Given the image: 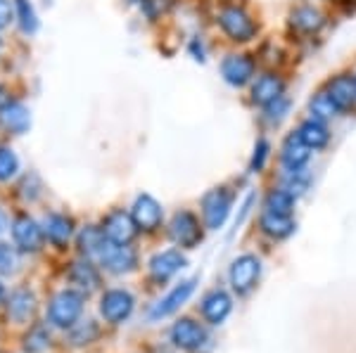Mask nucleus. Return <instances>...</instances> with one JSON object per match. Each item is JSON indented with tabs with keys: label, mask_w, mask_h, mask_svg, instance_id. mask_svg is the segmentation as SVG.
I'll return each mask as SVG.
<instances>
[{
	"label": "nucleus",
	"mask_w": 356,
	"mask_h": 353,
	"mask_svg": "<svg viewBox=\"0 0 356 353\" xmlns=\"http://www.w3.org/2000/svg\"><path fill=\"white\" fill-rule=\"evenodd\" d=\"M328 93L332 95V100L337 102V107H340L342 112L352 110V107L356 105V76L340 74V76L330 78Z\"/></svg>",
	"instance_id": "19"
},
{
	"label": "nucleus",
	"mask_w": 356,
	"mask_h": 353,
	"mask_svg": "<svg viewBox=\"0 0 356 353\" xmlns=\"http://www.w3.org/2000/svg\"><path fill=\"white\" fill-rule=\"evenodd\" d=\"M285 93V81L275 74H264L252 83V102L259 107L271 105L273 100H278Z\"/></svg>",
	"instance_id": "17"
},
{
	"label": "nucleus",
	"mask_w": 356,
	"mask_h": 353,
	"mask_svg": "<svg viewBox=\"0 0 356 353\" xmlns=\"http://www.w3.org/2000/svg\"><path fill=\"white\" fill-rule=\"evenodd\" d=\"M309 183H312V173L307 169H297V171H285V190L292 195H302L307 192Z\"/></svg>",
	"instance_id": "31"
},
{
	"label": "nucleus",
	"mask_w": 356,
	"mask_h": 353,
	"mask_svg": "<svg viewBox=\"0 0 356 353\" xmlns=\"http://www.w3.org/2000/svg\"><path fill=\"white\" fill-rule=\"evenodd\" d=\"M193 292H195V280H186V282L176 284V287L171 289L164 299H159L157 304L150 309V320H162V318L176 313L188 299L193 297Z\"/></svg>",
	"instance_id": "14"
},
{
	"label": "nucleus",
	"mask_w": 356,
	"mask_h": 353,
	"mask_svg": "<svg viewBox=\"0 0 356 353\" xmlns=\"http://www.w3.org/2000/svg\"><path fill=\"white\" fill-rule=\"evenodd\" d=\"M219 26L231 41L235 43H247L257 36V24L250 17L245 8L240 5H228L219 12Z\"/></svg>",
	"instance_id": "2"
},
{
	"label": "nucleus",
	"mask_w": 356,
	"mask_h": 353,
	"mask_svg": "<svg viewBox=\"0 0 356 353\" xmlns=\"http://www.w3.org/2000/svg\"><path fill=\"white\" fill-rule=\"evenodd\" d=\"M0 230H3V218H0Z\"/></svg>",
	"instance_id": "41"
},
{
	"label": "nucleus",
	"mask_w": 356,
	"mask_h": 353,
	"mask_svg": "<svg viewBox=\"0 0 356 353\" xmlns=\"http://www.w3.org/2000/svg\"><path fill=\"white\" fill-rule=\"evenodd\" d=\"M169 235L178 247L195 249L202 242V227H200L197 216L191 212H178L169 223Z\"/></svg>",
	"instance_id": "6"
},
{
	"label": "nucleus",
	"mask_w": 356,
	"mask_h": 353,
	"mask_svg": "<svg viewBox=\"0 0 356 353\" xmlns=\"http://www.w3.org/2000/svg\"><path fill=\"white\" fill-rule=\"evenodd\" d=\"M13 17H15L13 3H10V0H0V31L13 21Z\"/></svg>",
	"instance_id": "38"
},
{
	"label": "nucleus",
	"mask_w": 356,
	"mask_h": 353,
	"mask_svg": "<svg viewBox=\"0 0 356 353\" xmlns=\"http://www.w3.org/2000/svg\"><path fill=\"white\" fill-rule=\"evenodd\" d=\"M138 266V256L131 247H126V244H119L117 249H114V254L110 256V261L105 264V268L114 273V275H124V273H131Z\"/></svg>",
	"instance_id": "26"
},
{
	"label": "nucleus",
	"mask_w": 356,
	"mask_h": 353,
	"mask_svg": "<svg viewBox=\"0 0 356 353\" xmlns=\"http://www.w3.org/2000/svg\"><path fill=\"white\" fill-rule=\"evenodd\" d=\"M97 334H100V329H97V325L93 320H86L83 325H74L72 327V334H69V341H72L74 346H86L90 344V341L97 339Z\"/></svg>",
	"instance_id": "32"
},
{
	"label": "nucleus",
	"mask_w": 356,
	"mask_h": 353,
	"mask_svg": "<svg viewBox=\"0 0 356 353\" xmlns=\"http://www.w3.org/2000/svg\"><path fill=\"white\" fill-rule=\"evenodd\" d=\"M36 309H38V301L29 289H15L8 297V316L15 322H29L36 316Z\"/></svg>",
	"instance_id": "18"
},
{
	"label": "nucleus",
	"mask_w": 356,
	"mask_h": 353,
	"mask_svg": "<svg viewBox=\"0 0 356 353\" xmlns=\"http://www.w3.org/2000/svg\"><path fill=\"white\" fill-rule=\"evenodd\" d=\"M134 3H138V0H134ZM140 3H143V0H140Z\"/></svg>",
	"instance_id": "42"
},
{
	"label": "nucleus",
	"mask_w": 356,
	"mask_h": 353,
	"mask_svg": "<svg viewBox=\"0 0 356 353\" xmlns=\"http://www.w3.org/2000/svg\"><path fill=\"white\" fill-rule=\"evenodd\" d=\"M131 218L138 225V230H145V232L157 230L164 218L162 204L150 195H138L134 207H131Z\"/></svg>",
	"instance_id": "8"
},
{
	"label": "nucleus",
	"mask_w": 356,
	"mask_h": 353,
	"mask_svg": "<svg viewBox=\"0 0 356 353\" xmlns=\"http://www.w3.org/2000/svg\"><path fill=\"white\" fill-rule=\"evenodd\" d=\"M8 105H10V95H8V90L0 85V110H3V107H8Z\"/></svg>",
	"instance_id": "39"
},
{
	"label": "nucleus",
	"mask_w": 356,
	"mask_h": 353,
	"mask_svg": "<svg viewBox=\"0 0 356 353\" xmlns=\"http://www.w3.org/2000/svg\"><path fill=\"white\" fill-rule=\"evenodd\" d=\"M81 311H83V294L76 292V289H62L50 301L48 318L55 327L67 329L76 325V320L81 318Z\"/></svg>",
	"instance_id": "1"
},
{
	"label": "nucleus",
	"mask_w": 356,
	"mask_h": 353,
	"mask_svg": "<svg viewBox=\"0 0 356 353\" xmlns=\"http://www.w3.org/2000/svg\"><path fill=\"white\" fill-rule=\"evenodd\" d=\"M17 268V252L10 244H0V273L10 275Z\"/></svg>",
	"instance_id": "37"
},
{
	"label": "nucleus",
	"mask_w": 356,
	"mask_h": 353,
	"mask_svg": "<svg viewBox=\"0 0 356 353\" xmlns=\"http://www.w3.org/2000/svg\"><path fill=\"white\" fill-rule=\"evenodd\" d=\"M19 169V159L10 147H0V180H10Z\"/></svg>",
	"instance_id": "33"
},
{
	"label": "nucleus",
	"mask_w": 356,
	"mask_h": 353,
	"mask_svg": "<svg viewBox=\"0 0 356 353\" xmlns=\"http://www.w3.org/2000/svg\"><path fill=\"white\" fill-rule=\"evenodd\" d=\"M295 199L297 197L285 190V187L271 190L266 197V202H264V209H266V212H273V214H280V216H290L292 209H295Z\"/></svg>",
	"instance_id": "28"
},
{
	"label": "nucleus",
	"mask_w": 356,
	"mask_h": 353,
	"mask_svg": "<svg viewBox=\"0 0 356 353\" xmlns=\"http://www.w3.org/2000/svg\"><path fill=\"white\" fill-rule=\"evenodd\" d=\"M290 26L295 28L297 33H307L309 36V33L321 31V26H323V15L316 8L304 5V8H297L295 12L290 15Z\"/></svg>",
	"instance_id": "24"
},
{
	"label": "nucleus",
	"mask_w": 356,
	"mask_h": 353,
	"mask_svg": "<svg viewBox=\"0 0 356 353\" xmlns=\"http://www.w3.org/2000/svg\"><path fill=\"white\" fill-rule=\"evenodd\" d=\"M117 247L119 244L112 242L110 237L102 232V227L88 225L79 232V249H81V254L86 259L95 261V264H100V266H105L107 261H110V256L114 254Z\"/></svg>",
	"instance_id": "5"
},
{
	"label": "nucleus",
	"mask_w": 356,
	"mask_h": 353,
	"mask_svg": "<svg viewBox=\"0 0 356 353\" xmlns=\"http://www.w3.org/2000/svg\"><path fill=\"white\" fill-rule=\"evenodd\" d=\"M261 275V261L257 259L254 254H243L231 264V270H228V277H231V287L235 294L240 297H247L252 289L257 287Z\"/></svg>",
	"instance_id": "3"
},
{
	"label": "nucleus",
	"mask_w": 356,
	"mask_h": 353,
	"mask_svg": "<svg viewBox=\"0 0 356 353\" xmlns=\"http://www.w3.org/2000/svg\"><path fill=\"white\" fill-rule=\"evenodd\" d=\"M50 349V332L41 325L31 327L24 334V351L26 353H43Z\"/></svg>",
	"instance_id": "29"
},
{
	"label": "nucleus",
	"mask_w": 356,
	"mask_h": 353,
	"mask_svg": "<svg viewBox=\"0 0 356 353\" xmlns=\"http://www.w3.org/2000/svg\"><path fill=\"white\" fill-rule=\"evenodd\" d=\"M297 135L304 140V145H307L309 150H323L330 142V133H328V128H325V123L314 117L307 119V121L297 128Z\"/></svg>",
	"instance_id": "21"
},
{
	"label": "nucleus",
	"mask_w": 356,
	"mask_h": 353,
	"mask_svg": "<svg viewBox=\"0 0 356 353\" xmlns=\"http://www.w3.org/2000/svg\"><path fill=\"white\" fill-rule=\"evenodd\" d=\"M136 299L131 297V292L126 289H110V292L102 294L100 299V313L107 322L112 325H119V322L129 320L131 313H134Z\"/></svg>",
	"instance_id": "7"
},
{
	"label": "nucleus",
	"mask_w": 356,
	"mask_h": 353,
	"mask_svg": "<svg viewBox=\"0 0 356 353\" xmlns=\"http://www.w3.org/2000/svg\"><path fill=\"white\" fill-rule=\"evenodd\" d=\"M233 311V299L223 289H214L202 299V316L209 325H223Z\"/></svg>",
	"instance_id": "15"
},
{
	"label": "nucleus",
	"mask_w": 356,
	"mask_h": 353,
	"mask_svg": "<svg viewBox=\"0 0 356 353\" xmlns=\"http://www.w3.org/2000/svg\"><path fill=\"white\" fill-rule=\"evenodd\" d=\"M17 8H19V24H22V31L24 33H33L38 26V19H36V12H33V8L29 5V0H19L17 3Z\"/></svg>",
	"instance_id": "34"
},
{
	"label": "nucleus",
	"mask_w": 356,
	"mask_h": 353,
	"mask_svg": "<svg viewBox=\"0 0 356 353\" xmlns=\"http://www.w3.org/2000/svg\"><path fill=\"white\" fill-rule=\"evenodd\" d=\"M100 227H102V232L117 244H129L138 232V225L134 223L131 214L122 212V209H114L112 214H107Z\"/></svg>",
	"instance_id": "13"
},
{
	"label": "nucleus",
	"mask_w": 356,
	"mask_h": 353,
	"mask_svg": "<svg viewBox=\"0 0 356 353\" xmlns=\"http://www.w3.org/2000/svg\"><path fill=\"white\" fill-rule=\"evenodd\" d=\"M312 157V150L304 145V140L297 133H290L285 138L283 147H280V162H283L285 171H297V169H307V162Z\"/></svg>",
	"instance_id": "16"
},
{
	"label": "nucleus",
	"mask_w": 356,
	"mask_h": 353,
	"mask_svg": "<svg viewBox=\"0 0 356 353\" xmlns=\"http://www.w3.org/2000/svg\"><path fill=\"white\" fill-rule=\"evenodd\" d=\"M233 209V195L228 187H214L202 197V216L209 230H219L228 221Z\"/></svg>",
	"instance_id": "4"
},
{
	"label": "nucleus",
	"mask_w": 356,
	"mask_h": 353,
	"mask_svg": "<svg viewBox=\"0 0 356 353\" xmlns=\"http://www.w3.org/2000/svg\"><path fill=\"white\" fill-rule=\"evenodd\" d=\"M169 8H171V0H143V3H140L143 15H145L147 19H152V21L169 12Z\"/></svg>",
	"instance_id": "36"
},
{
	"label": "nucleus",
	"mask_w": 356,
	"mask_h": 353,
	"mask_svg": "<svg viewBox=\"0 0 356 353\" xmlns=\"http://www.w3.org/2000/svg\"><path fill=\"white\" fill-rule=\"evenodd\" d=\"M13 240L22 252H38L43 244V230L31 216L22 214L13 221Z\"/></svg>",
	"instance_id": "11"
},
{
	"label": "nucleus",
	"mask_w": 356,
	"mask_h": 353,
	"mask_svg": "<svg viewBox=\"0 0 356 353\" xmlns=\"http://www.w3.org/2000/svg\"><path fill=\"white\" fill-rule=\"evenodd\" d=\"M259 227L264 235L273 237V240H285L295 232V221L292 216H280V214H273V212H264L261 218H259Z\"/></svg>",
	"instance_id": "20"
},
{
	"label": "nucleus",
	"mask_w": 356,
	"mask_h": 353,
	"mask_svg": "<svg viewBox=\"0 0 356 353\" xmlns=\"http://www.w3.org/2000/svg\"><path fill=\"white\" fill-rule=\"evenodd\" d=\"M0 123L8 130H13V133H24L29 128V123H31V117H29V110L24 105L10 102L8 107L0 110Z\"/></svg>",
	"instance_id": "25"
},
{
	"label": "nucleus",
	"mask_w": 356,
	"mask_h": 353,
	"mask_svg": "<svg viewBox=\"0 0 356 353\" xmlns=\"http://www.w3.org/2000/svg\"><path fill=\"white\" fill-rule=\"evenodd\" d=\"M183 268H186V256L176 249H166V252L154 254L150 259V277L159 284L169 282Z\"/></svg>",
	"instance_id": "12"
},
{
	"label": "nucleus",
	"mask_w": 356,
	"mask_h": 353,
	"mask_svg": "<svg viewBox=\"0 0 356 353\" xmlns=\"http://www.w3.org/2000/svg\"><path fill=\"white\" fill-rule=\"evenodd\" d=\"M69 280L76 284L79 289H83V292H93V289H97V284H100V273H97L90 259L74 261L72 268H69Z\"/></svg>",
	"instance_id": "22"
},
{
	"label": "nucleus",
	"mask_w": 356,
	"mask_h": 353,
	"mask_svg": "<svg viewBox=\"0 0 356 353\" xmlns=\"http://www.w3.org/2000/svg\"><path fill=\"white\" fill-rule=\"evenodd\" d=\"M268 152H271V145H268L266 140H257L254 155H252V162H250L252 173H259V171H264V166H266V162H268Z\"/></svg>",
	"instance_id": "35"
},
{
	"label": "nucleus",
	"mask_w": 356,
	"mask_h": 353,
	"mask_svg": "<svg viewBox=\"0 0 356 353\" xmlns=\"http://www.w3.org/2000/svg\"><path fill=\"white\" fill-rule=\"evenodd\" d=\"M171 341L183 351H200L209 341V334H207V329L200 322L191 320V318H183V320H178L171 327Z\"/></svg>",
	"instance_id": "9"
},
{
	"label": "nucleus",
	"mask_w": 356,
	"mask_h": 353,
	"mask_svg": "<svg viewBox=\"0 0 356 353\" xmlns=\"http://www.w3.org/2000/svg\"><path fill=\"white\" fill-rule=\"evenodd\" d=\"M43 232L50 242L57 244V247H62V244H67L69 237L74 235V223L65 214H50L48 218H45Z\"/></svg>",
	"instance_id": "23"
},
{
	"label": "nucleus",
	"mask_w": 356,
	"mask_h": 353,
	"mask_svg": "<svg viewBox=\"0 0 356 353\" xmlns=\"http://www.w3.org/2000/svg\"><path fill=\"white\" fill-rule=\"evenodd\" d=\"M288 114H290V98L283 93L278 100H273L271 105L264 107V121L271 123V126H278Z\"/></svg>",
	"instance_id": "30"
},
{
	"label": "nucleus",
	"mask_w": 356,
	"mask_h": 353,
	"mask_svg": "<svg viewBox=\"0 0 356 353\" xmlns=\"http://www.w3.org/2000/svg\"><path fill=\"white\" fill-rule=\"evenodd\" d=\"M3 299H5V287L0 284V301H3Z\"/></svg>",
	"instance_id": "40"
},
{
	"label": "nucleus",
	"mask_w": 356,
	"mask_h": 353,
	"mask_svg": "<svg viewBox=\"0 0 356 353\" xmlns=\"http://www.w3.org/2000/svg\"><path fill=\"white\" fill-rule=\"evenodd\" d=\"M309 110H312V117L314 119H321V121H328V119H335L340 117V107H337V102L332 100V95L328 90H321V93H316L312 102H309Z\"/></svg>",
	"instance_id": "27"
},
{
	"label": "nucleus",
	"mask_w": 356,
	"mask_h": 353,
	"mask_svg": "<svg viewBox=\"0 0 356 353\" xmlns=\"http://www.w3.org/2000/svg\"><path fill=\"white\" fill-rule=\"evenodd\" d=\"M254 60H252L250 55H228L223 57L221 62V76L223 81L228 85H233V88H243L252 81V76H254Z\"/></svg>",
	"instance_id": "10"
}]
</instances>
